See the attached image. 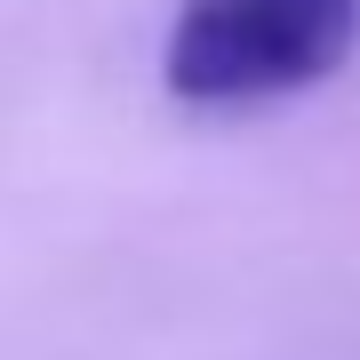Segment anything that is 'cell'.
<instances>
[{
	"label": "cell",
	"instance_id": "obj_1",
	"mask_svg": "<svg viewBox=\"0 0 360 360\" xmlns=\"http://www.w3.org/2000/svg\"><path fill=\"white\" fill-rule=\"evenodd\" d=\"M360 40V0H176L160 80L176 104L240 112L281 104L345 72Z\"/></svg>",
	"mask_w": 360,
	"mask_h": 360
}]
</instances>
